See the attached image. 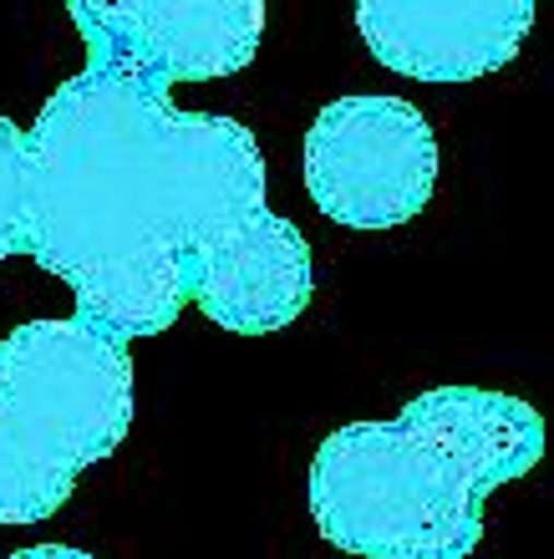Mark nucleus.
Segmentation results:
<instances>
[{
  "label": "nucleus",
  "mask_w": 554,
  "mask_h": 559,
  "mask_svg": "<svg viewBox=\"0 0 554 559\" xmlns=\"http://www.w3.org/2000/svg\"><path fill=\"white\" fill-rule=\"evenodd\" d=\"M26 254L113 341L158 336L189 300L234 336H270L316 290L306 235L264 204L245 122L178 112L97 67L67 76L31 128Z\"/></svg>",
  "instance_id": "f257e3e1"
},
{
  "label": "nucleus",
  "mask_w": 554,
  "mask_h": 559,
  "mask_svg": "<svg viewBox=\"0 0 554 559\" xmlns=\"http://www.w3.org/2000/svg\"><path fill=\"white\" fill-rule=\"evenodd\" d=\"M544 457V417L514 392L433 386L392 423H346L310 457V519L356 559H468L483 499Z\"/></svg>",
  "instance_id": "f03ea898"
},
{
  "label": "nucleus",
  "mask_w": 554,
  "mask_h": 559,
  "mask_svg": "<svg viewBox=\"0 0 554 559\" xmlns=\"http://www.w3.org/2000/svg\"><path fill=\"white\" fill-rule=\"evenodd\" d=\"M128 427V341L76 316L15 325L0 341V530L57 514L82 468L113 457Z\"/></svg>",
  "instance_id": "7ed1b4c3"
},
{
  "label": "nucleus",
  "mask_w": 554,
  "mask_h": 559,
  "mask_svg": "<svg viewBox=\"0 0 554 559\" xmlns=\"http://www.w3.org/2000/svg\"><path fill=\"white\" fill-rule=\"evenodd\" d=\"M306 189L341 229H397L438 189V138L402 97H335L306 133Z\"/></svg>",
  "instance_id": "20e7f679"
},
{
  "label": "nucleus",
  "mask_w": 554,
  "mask_h": 559,
  "mask_svg": "<svg viewBox=\"0 0 554 559\" xmlns=\"http://www.w3.org/2000/svg\"><path fill=\"white\" fill-rule=\"evenodd\" d=\"M87 67L168 92L245 72L264 36V0H67Z\"/></svg>",
  "instance_id": "39448f33"
},
{
  "label": "nucleus",
  "mask_w": 554,
  "mask_h": 559,
  "mask_svg": "<svg viewBox=\"0 0 554 559\" xmlns=\"http://www.w3.org/2000/svg\"><path fill=\"white\" fill-rule=\"evenodd\" d=\"M366 51L412 82H479L529 41L540 0H351Z\"/></svg>",
  "instance_id": "423d86ee"
},
{
  "label": "nucleus",
  "mask_w": 554,
  "mask_h": 559,
  "mask_svg": "<svg viewBox=\"0 0 554 559\" xmlns=\"http://www.w3.org/2000/svg\"><path fill=\"white\" fill-rule=\"evenodd\" d=\"M31 214V133L0 118V260L26 254Z\"/></svg>",
  "instance_id": "0eeeda50"
},
{
  "label": "nucleus",
  "mask_w": 554,
  "mask_h": 559,
  "mask_svg": "<svg viewBox=\"0 0 554 559\" xmlns=\"http://www.w3.org/2000/svg\"><path fill=\"white\" fill-rule=\"evenodd\" d=\"M5 559H97L87 549H72V545H31V549H15Z\"/></svg>",
  "instance_id": "6e6552de"
}]
</instances>
